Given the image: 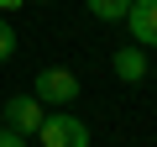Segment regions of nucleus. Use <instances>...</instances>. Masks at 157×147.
<instances>
[{
    "label": "nucleus",
    "mask_w": 157,
    "mask_h": 147,
    "mask_svg": "<svg viewBox=\"0 0 157 147\" xmlns=\"http://www.w3.org/2000/svg\"><path fill=\"white\" fill-rule=\"evenodd\" d=\"M26 6H42V0H26Z\"/></svg>",
    "instance_id": "obj_10"
},
{
    "label": "nucleus",
    "mask_w": 157,
    "mask_h": 147,
    "mask_svg": "<svg viewBox=\"0 0 157 147\" xmlns=\"http://www.w3.org/2000/svg\"><path fill=\"white\" fill-rule=\"evenodd\" d=\"M152 79H157V68H152Z\"/></svg>",
    "instance_id": "obj_12"
},
{
    "label": "nucleus",
    "mask_w": 157,
    "mask_h": 147,
    "mask_svg": "<svg viewBox=\"0 0 157 147\" xmlns=\"http://www.w3.org/2000/svg\"><path fill=\"white\" fill-rule=\"evenodd\" d=\"M6 126H16L21 137H37L42 131V100L37 95H11L6 100Z\"/></svg>",
    "instance_id": "obj_3"
},
{
    "label": "nucleus",
    "mask_w": 157,
    "mask_h": 147,
    "mask_svg": "<svg viewBox=\"0 0 157 147\" xmlns=\"http://www.w3.org/2000/svg\"><path fill=\"white\" fill-rule=\"evenodd\" d=\"M0 147H26V137H21L16 126H6V131H0Z\"/></svg>",
    "instance_id": "obj_8"
},
{
    "label": "nucleus",
    "mask_w": 157,
    "mask_h": 147,
    "mask_svg": "<svg viewBox=\"0 0 157 147\" xmlns=\"http://www.w3.org/2000/svg\"><path fill=\"white\" fill-rule=\"evenodd\" d=\"M16 53V32H11V21H0V63H6Z\"/></svg>",
    "instance_id": "obj_7"
},
{
    "label": "nucleus",
    "mask_w": 157,
    "mask_h": 147,
    "mask_svg": "<svg viewBox=\"0 0 157 147\" xmlns=\"http://www.w3.org/2000/svg\"><path fill=\"white\" fill-rule=\"evenodd\" d=\"M110 68H115V79H126V84L147 79V53H141V42H136V47H115Z\"/></svg>",
    "instance_id": "obj_5"
},
{
    "label": "nucleus",
    "mask_w": 157,
    "mask_h": 147,
    "mask_svg": "<svg viewBox=\"0 0 157 147\" xmlns=\"http://www.w3.org/2000/svg\"><path fill=\"white\" fill-rule=\"evenodd\" d=\"M0 121H6V105H0Z\"/></svg>",
    "instance_id": "obj_11"
},
{
    "label": "nucleus",
    "mask_w": 157,
    "mask_h": 147,
    "mask_svg": "<svg viewBox=\"0 0 157 147\" xmlns=\"http://www.w3.org/2000/svg\"><path fill=\"white\" fill-rule=\"evenodd\" d=\"M16 6H26V0H0V11H16Z\"/></svg>",
    "instance_id": "obj_9"
},
{
    "label": "nucleus",
    "mask_w": 157,
    "mask_h": 147,
    "mask_svg": "<svg viewBox=\"0 0 157 147\" xmlns=\"http://www.w3.org/2000/svg\"><path fill=\"white\" fill-rule=\"evenodd\" d=\"M78 89H84V84L73 79V68H58V63H52V68L37 74V100H42V105H73Z\"/></svg>",
    "instance_id": "obj_2"
},
{
    "label": "nucleus",
    "mask_w": 157,
    "mask_h": 147,
    "mask_svg": "<svg viewBox=\"0 0 157 147\" xmlns=\"http://www.w3.org/2000/svg\"><path fill=\"white\" fill-rule=\"evenodd\" d=\"M126 26L141 47H157V0H131V11H126Z\"/></svg>",
    "instance_id": "obj_4"
},
{
    "label": "nucleus",
    "mask_w": 157,
    "mask_h": 147,
    "mask_svg": "<svg viewBox=\"0 0 157 147\" xmlns=\"http://www.w3.org/2000/svg\"><path fill=\"white\" fill-rule=\"evenodd\" d=\"M42 147H89V126L78 121V116H68V110H52V116H42Z\"/></svg>",
    "instance_id": "obj_1"
},
{
    "label": "nucleus",
    "mask_w": 157,
    "mask_h": 147,
    "mask_svg": "<svg viewBox=\"0 0 157 147\" xmlns=\"http://www.w3.org/2000/svg\"><path fill=\"white\" fill-rule=\"evenodd\" d=\"M84 6L100 16V21H126V11H131V0H84Z\"/></svg>",
    "instance_id": "obj_6"
}]
</instances>
